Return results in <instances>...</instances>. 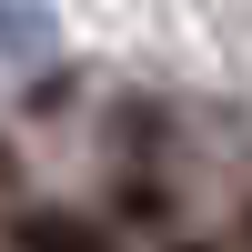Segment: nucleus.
I'll list each match as a JSON object with an SVG mask.
<instances>
[{"label":"nucleus","instance_id":"f257e3e1","mask_svg":"<svg viewBox=\"0 0 252 252\" xmlns=\"http://www.w3.org/2000/svg\"><path fill=\"white\" fill-rule=\"evenodd\" d=\"M20 252H111L101 242V222H81V212H20Z\"/></svg>","mask_w":252,"mask_h":252},{"label":"nucleus","instance_id":"f03ea898","mask_svg":"<svg viewBox=\"0 0 252 252\" xmlns=\"http://www.w3.org/2000/svg\"><path fill=\"white\" fill-rule=\"evenodd\" d=\"M172 252H222V242H172Z\"/></svg>","mask_w":252,"mask_h":252},{"label":"nucleus","instance_id":"7ed1b4c3","mask_svg":"<svg viewBox=\"0 0 252 252\" xmlns=\"http://www.w3.org/2000/svg\"><path fill=\"white\" fill-rule=\"evenodd\" d=\"M242 242H252V212H242Z\"/></svg>","mask_w":252,"mask_h":252}]
</instances>
